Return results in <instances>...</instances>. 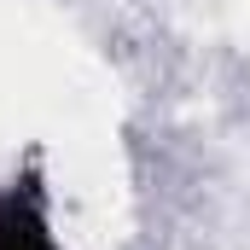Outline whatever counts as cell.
<instances>
[{
  "label": "cell",
  "mask_w": 250,
  "mask_h": 250,
  "mask_svg": "<svg viewBox=\"0 0 250 250\" xmlns=\"http://www.w3.org/2000/svg\"><path fill=\"white\" fill-rule=\"evenodd\" d=\"M0 250H59L35 181H23V187H12L0 198Z\"/></svg>",
  "instance_id": "cell-1"
}]
</instances>
